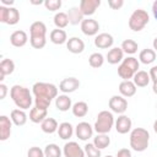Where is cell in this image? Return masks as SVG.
Segmentation results:
<instances>
[{"label":"cell","mask_w":157,"mask_h":157,"mask_svg":"<svg viewBox=\"0 0 157 157\" xmlns=\"http://www.w3.org/2000/svg\"><path fill=\"white\" fill-rule=\"evenodd\" d=\"M10 96L17 108L23 109V110L31 108L33 99H32V94L27 87L21 86V85H15L10 90Z\"/></svg>","instance_id":"obj_1"},{"label":"cell","mask_w":157,"mask_h":157,"mask_svg":"<svg viewBox=\"0 0 157 157\" xmlns=\"http://www.w3.org/2000/svg\"><path fill=\"white\" fill-rule=\"evenodd\" d=\"M150 134L144 128H135L130 132V147L136 152H144L148 147Z\"/></svg>","instance_id":"obj_2"},{"label":"cell","mask_w":157,"mask_h":157,"mask_svg":"<svg viewBox=\"0 0 157 157\" xmlns=\"http://www.w3.org/2000/svg\"><path fill=\"white\" fill-rule=\"evenodd\" d=\"M139 67H140L139 60L134 56H128L118 66V75L123 78V81L130 80L139 71Z\"/></svg>","instance_id":"obj_3"},{"label":"cell","mask_w":157,"mask_h":157,"mask_svg":"<svg viewBox=\"0 0 157 157\" xmlns=\"http://www.w3.org/2000/svg\"><path fill=\"white\" fill-rule=\"evenodd\" d=\"M114 123L115 121H114V117H113L112 112L102 110L97 115L93 129L96 130L97 134H108L112 130Z\"/></svg>","instance_id":"obj_4"},{"label":"cell","mask_w":157,"mask_h":157,"mask_svg":"<svg viewBox=\"0 0 157 157\" xmlns=\"http://www.w3.org/2000/svg\"><path fill=\"white\" fill-rule=\"evenodd\" d=\"M32 92L34 97H42L52 101L53 98L58 97V88L53 83L48 82H36L32 87Z\"/></svg>","instance_id":"obj_5"},{"label":"cell","mask_w":157,"mask_h":157,"mask_svg":"<svg viewBox=\"0 0 157 157\" xmlns=\"http://www.w3.org/2000/svg\"><path fill=\"white\" fill-rule=\"evenodd\" d=\"M148 21H150V16H148L147 11H145L142 9H137L131 13V16L129 18V27L134 32H140L141 29L145 28V26L148 23Z\"/></svg>","instance_id":"obj_6"},{"label":"cell","mask_w":157,"mask_h":157,"mask_svg":"<svg viewBox=\"0 0 157 157\" xmlns=\"http://www.w3.org/2000/svg\"><path fill=\"white\" fill-rule=\"evenodd\" d=\"M20 21V12L16 7L0 6V22L13 26Z\"/></svg>","instance_id":"obj_7"},{"label":"cell","mask_w":157,"mask_h":157,"mask_svg":"<svg viewBox=\"0 0 157 157\" xmlns=\"http://www.w3.org/2000/svg\"><path fill=\"white\" fill-rule=\"evenodd\" d=\"M109 108L112 112L117 113V114H124L128 109V101L125 99V97L123 96H112L108 103Z\"/></svg>","instance_id":"obj_8"},{"label":"cell","mask_w":157,"mask_h":157,"mask_svg":"<svg viewBox=\"0 0 157 157\" xmlns=\"http://www.w3.org/2000/svg\"><path fill=\"white\" fill-rule=\"evenodd\" d=\"M63 153L65 157H86L85 150L75 141L66 142L63 148Z\"/></svg>","instance_id":"obj_9"},{"label":"cell","mask_w":157,"mask_h":157,"mask_svg":"<svg viewBox=\"0 0 157 157\" xmlns=\"http://www.w3.org/2000/svg\"><path fill=\"white\" fill-rule=\"evenodd\" d=\"M75 134H76V136H77L80 140L86 141V140H88L90 137H92V135H93V128L91 126L90 123H87V121H81V123H78V124L76 125Z\"/></svg>","instance_id":"obj_10"},{"label":"cell","mask_w":157,"mask_h":157,"mask_svg":"<svg viewBox=\"0 0 157 157\" xmlns=\"http://www.w3.org/2000/svg\"><path fill=\"white\" fill-rule=\"evenodd\" d=\"M99 29V23L93 18H85L81 22V31L86 36H96Z\"/></svg>","instance_id":"obj_11"},{"label":"cell","mask_w":157,"mask_h":157,"mask_svg":"<svg viewBox=\"0 0 157 157\" xmlns=\"http://www.w3.org/2000/svg\"><path fill=\"white\" fill-rule=\"evenodd\" d=\"M101 0H82L80 2V10L83 13V16H91L96 12V10L99 7Z\"/></svg>","instance_id":"obj_12"},{"label":"cell","mask_w":157,"mask_h":157,"mask_svg":"<svg viewBox=\"0 0 157 157\" xmlns=\"http://www.w3.org/2000/svg\"><path fill=\"white\" fill-rule=\"evenodd\" d=\"M80 87V81L76 77H66L59 83V90L63 93H71L75 92Z\"/></svg>","instance_id":"obj_13"},{"label":"cell","mask_w":157,"mask_h":157,"mask_svg":"<svg viewBox=\"0 0 157 157\" xmlns=\"http://www.w3.org/2000/svg\"><path fill=\"white\" fill-rule=\"evenodd\" d=\"M114 38L109 33H99L94 38V45L99 49H108L113 45Z\"/></svg>","instance_id":"obj_14"},{"label":"cell","mask_w":157,"mask_h":157,"mask_svg":"<svg viewBox=\"0 0 157 157\" xmlns=\"http://www.w3.org/2000/svg\"><path fill=\"white\" fill-rule=\"evenodd\" d=\"M115 130L119 132V134H128L130 130H131V119L124 114H121L120 117H118V119L115 120Z\"/></svg>","instance_id":"obj_15"},{"label":"cell","mask_w":157,"mask_h":157,"mask_svg":"<svg viewBox=\"0 0 157 157\" xmlns=\"http://www.w3.org/2000/svg\"><path fill=\"white\" fill-rule=\"evenodd\" d=\"M11 128H12V121L10 118L6 115L0 117V140L5 141L10 137L11 135Z\"/></svg>","instance_id":"obj_16"},{"label":"cell","mask_w":157,"mask_h":157,"mask_svg":"<svg viewBox=\"0 0 157 157\" xmlns=\"http://www.w3.org/2000/svg\"><path fill=\"white\" fill-rule=\"evenodd\" d=\"M29 38H45L47 34V26L42 21H36L29 27Z\"/></svg>","instance_id":"obj_17"},{"label":"cell","mask_w":157,"mask_h":157,"mask_svg":"<svg viewBox=\"0 0 157 157\" xmlns=\"http://www.w3.org/2000/svg\"><path fill=\"white\" fill-rule=\"evenodd\" d=\"M27 40H28V36H27V33H26L25 31H22V29L15 31V32L10 36V43H11L13 47H16V48H21V47L26 45Z\"/></svg>","instance_id":"obj_18"},{"label":"cell","mask_w":157,"mask_h":157,"mask_svg":"<svg viewBox=\"0 0 157 157\" xmlns=\"http://www.w3.org/2000/svg\"><path fill=\"white\" fill-rule=\"evenodd\" d=\"M66 48H67L69 52L72 53V54H80V53H82L83 49H85V43H83V40H82L81 38H78V37H71V38H69L67 42H66Z\"/></svg>","instance_id":"obj_19"},{"label":"cell","mask_w":157,"mask_h":157,"mask_svg":"<svg viewBox=\"0 0 157 157\" xmlns=\"http://www.w3.org/2000/svg\"><path fill=\"white\" fill-rule=\"evenodd\" d=\"M119 92L123 97H132L135 93H136V86L132 81L130 80H126V81H121L120 85H119Z\"/></svg>","instance_id":"obj_20"},{"label":"cell","mask_w":157,"mask_h":157,"mask_svg":"<svg viewBox=\"0 0 157 157\" xmlns=\"http://www.w3.org/2000/svg\"><path fill=\"white\" fill-rule=\"evenodd\" d=\"M123 56H124L123 49L115 47V48H112V49L107 53V56H105V58H107V61H108L109 64L115 65V64H118V63H120V61L124 60Z\"/></svg>","instance_id":"obj_21"},{"label":"cell","mask_w":157,"mask_h":157,"mask_svg":"<svg viewBox=\"0 0 157 157\" xmlns=\"http://www.w3.org/2000/svg\"><path fill=\"white\" fill-rule=\"evenodd\" d=\"M10 119H11V121H12L15 125L22 126V125H25L26 121H27V114H26V112H25L23 109H20V108L12 109V110H11V114H10Z\"/></svg>","instance_id":"obj_22"},{"label":"cell","mask_w":157,"mask_h":157,"mask_svg":"<svg viewBox=\"0 0 157 157\" xmlns=\"http://www.w3.org/2000/svg\"><path fill=\"white\" fill-rule=\"evenodd\" d=\"M49 38H50V42L54 43V44H58V45H61L64 43L67 42V36H66V32L64 29H59V28H55L50 32L49 34Z\"/></svg>","instance_id":"obj_23"},{"label":"cell","mask_w":157,"mask_h":157,"mask_svg":"<svg viewBox=\"0 0 157 157\" xmlns=\"http://www.w3.org/2000/svg\"><path fill=\"white\" fill-rule=\"evenodd\" d=\"M15 70V63L11 59H2L0 63V81L4 80L5 76L11 75Z\"/></svg>","instance_id":"obj_24"},{"label":"cell","mask_w":157,"mask_h":157,"mask_svg":"<svg viewBox=\"0 0 157 157\" xmlns=\"http://www.w3.org/2000/svg\"><path fill=\"white\" fill-rule=\"evenodd\" d=\"M47 114H48V109H42V108L33 107L29 110V120L32 123L39 124V123H42L47 118Z\"/></svg>","instance_id":"obj_25"},{"label":"cell","mask_w":157,"mask_h":157,"mask_svg":"<svg viewBox=\"0 0 157 157\" xmlns=\"http://www.w3.org/2000/svg\"><path fill=\"white\" fill-rule=\"evenodd\" d=\"M132 78H134L132 82L135 83L136 87H146V86L148 85V82L151 81L148 72H147V71H144V70H139V71L134 75Z\"/></svg>","instance_id":"obj_26"},{"label":"cell","mask_w":157,"mask_h":157,"mask_svg":"<svg viewBox=\"0 0 157 157\" xmlns=\"http://www.w3.org/2000/svg\"><path fill=\"white\" fill-rule=\"evenodd\" d=\"M55 107L60 112H66L70 108H72V103H71V98L66 94H60L55 98Z\"/></svg>","instance_id":"obj_27"},{"label":"cell","mask_w":157,"mask_h":157,"mask_svg":"<svg viewBox=\"0 0 157 157\" xmlns=\"http://www.w3.org/2000/svg\"><path fill=\"white\" fill-rule=\"evenodd\" d=\"M66 13H67V17H69V22L71 25H78V23L81 25V22L85 20L83 18V13L81 12L80 7H76V6L70 7Z\"/></svg>","instance_id":"obj_28"},{"label":"cell","mask_w":157,"mask_h":157,"mask_svg":"<svg viewBox=\"0 0 157 157\" xmlns=\"http://www.w3.org/2000/svg\"><path fill=\"white\" fill-rule=\"evenodd\" d=\"M74 134V128L70 123L67 121H64L61 124H59V128H58V135L60 139L63 140H69Z\"/></svg>","instance_id":"obj_29"},{"label":"cell","mask_w":157,"mask_h":157,"mask_svg":"<svg viewBox=\"0 0 157 157\" xmlns=\"http://www.w3.org/2000/svg\"><path fill=\"white\" fill-rule=\"evenodd\" d=\"M58 121L54 118H45L42 123H40V129L45 132V134H53L55 131H58Z\"/></svg>","instance_id":"obj_30"},{"label":"cell","mask_w":157,"mask_h":157,"mask_svg":"<svg viewBox=\"0 0 157 157\" xmlns=\"http://www.w3.org/2000/svg\"><path fill=\"white\" fill-rule=\"evenodd\" d=\"M139 59L142 64L145 65H148L151 63H153L156 60V52L153 49H144L140 52V55H139Z\"/></svg>","instance_id":"obj_31"},{"label":"cell","mask_w":157,"mask_h":157,"mask_svg":"<svg viewBox=\"0 0 157 157\" xmlns=\"http://www.w3.org/2000/svg\"><path fill=\"white\" fill-rule=\"evenodd\" d=\"M71 109H72V114H74L75 117H77V118H83V117L88 113V105H87L86 102H82V101L76 102V103L72 105Z\"/></svg>","instance_id":"obj_32"},{"label":"cell","mask_w":157,"mask_h":157,"mask_svg":"<svg viewBox=\"0 0 157 157\" xmlns=\"http://www.w3.org/2000/svg\"><path fill=\"white\" fill-rule=\"evenodd\" d=\"M109 144H110V139L107 134H97V136L93 139V145L99 150L107 148Z\"/></svg>","instance_id":"obj_33"},{"label":"cell","mask_w":157,"mask_h":157,"mask_svg":"<svg viewBox=\"0 0 157 157\" xmlns=\"http://www.w3.org/2000/svg\"><path fill=\"white\" fill-rule=\"evenodd\" d=\"M69 23H70V22H69L67 13H65V12H56V13H55V16H54V25L56 26V28L63 29V28H65Z\"/></svg>","instance_id":"obj_34"},{"label":"cell","mask_w":157,"mask_h":157,"mask_svg":"<svg viewBox=\"0 0 157 157\" xmlns=\"http://www.w3.org/2000/svg\"><path fill=\"white\" fill-rule=\"evenodd\" d=\"M88 64L92 67L98 69V67H101L104 64V56L101 53H92L90 55V58H88Z\"/></svg>","instance_id":"obj_35"},{"label":"cell","mask_w":157,"mask_h":157,"mask_svg":"<svg viewBox=\"0 0 157 157\" xmlns=\"http://www.w3.org/2000/svg\"><path fill=\"white\" fill-rule=\"evenodd\" d=\"M124 53L126 54H135L137 52V43L132 39H125L123 43H121V47Z\"/></svg>","instance_id":"obj_36"},{"label":"cell","mask_w":157,"mask_h":157,"mask_svg":"<svg viewBox=\"0 0 157 157\" xmlns=\"http://www.w3.org/2000/svg\"><path fill=\"white\" fill-rule=\"evenodd\" d=\"M45 157H61V150L55 144H49L44 148Z\"/></svg>","instance_id":"obj_37"},{"label":"cell","mask_w":157,"mask_h":157,"mask_svg":"<svg viewBox=\"0 0 157 157\" xmlns=\"http://www.w3.org/2000/svg\"><path fill=\"white\" fill-rule=\"evenodd\" d=\"M83 150L87 157H101V150L97 148L93 144H86Z\"/></svg>","instance_id":"obj_38"},{"label":"cell","mask_w":157,"mask_h":157,"mask_svg":"<svg viewBox=\"0 0 157 157\" xmlns=\"http://www.w3.org/2000/svg\"><path fill=\"white\" fill-rule=\"evenodd\" d=\"M44 6L49 11H56L61 7V0H45Z\"/></svg>","instance_id":"obj_39"},{"label":"cell","mask_w":157,"mask_h":157,"mask_svg":"<svg viewBox=\"0 0 157 157\" xmlns=\"http://www.w3.org/2000/svg\"><path fill=\"white\" fill-rule=\"evenodd\" d=\"M50 102L49 99L47 98H42V97H34V107L37 108H42V109H48L49 105H50Z\"/></svg>","instance_id":"obj_40"},{"label":"cell","mask_w":157,"mask_h":157,"mask_svg":"<svg viewBox=\"0 0 157 157\" xmlns=\"http://www.w3.org/2000/svg\"><path fill=\"white\" fill-rule=\"evenodd\" d=\"M29 42L34 49H42L47 44V38H29Z\"/></svg>","instance_id":"obj_41"},{"label":"cell","mask_w":157,"mask_h":157,"mask_svg":"<svg viewBox=\"0 0 157 157\" xmlns=\"http://www.w3.org/2000/svg\"><path fill=\"white\" fill-rule=\"evenodd\" d=\"M27 157H45L44 155V151L37 146H33L28 150V153H27Z\"/></svg>","instance_id":"obj_42"},{"label":"cell","mask_w":157,"mask_h":157,"mask_svg":"<svg viewBox=\"0 0 157 157\" xmlns=\"http://www.w3.org/2000/svg\"><path fill=\"white\" fill-rule=\"evenodd\" d=\"M108 5L110 9L113 10H119L123 5H124V1L123 0H109L108 1Z\"/></svg>","instance_id":"obj_43"},{"label":"cell","mask_w":157,"mask_h":157,"mask_svg":"<svg viewBox=\"0 0 157 157\" xmlns=\"http://www.w3.org/2000/svg\"><path fill=\"white\" fill-rule=\"evenodd\" d=\"M115 157H132V156H131V151L129 148H120L117 152Z\"/></svg>","instance_id":"obj_44"},{"label":"cell","mask_w":157,"mask_h":157,"mask_svg":"<svg viewBox=\"0 0 157 157\" xmlns=\"http://www.w3.org/2000/svg\"><path fill=\"white\" fill-rule=\"evenodd\" d=\"M148 75H150V78L153 81V83H156L157 82V66H152L150 69Z\"/></svg>","instance_id":"obj_45"},{"label":"cell","mask_w":157,"mask_h":157,"mask_svg":"<svg viewBox=\"0 0 157 157\" xmlns=\"http://www.w3.org/2000/svg\"><path fill=\"white\" fill-rule=\"evenodd\" d=\"M7 93V86L5 83H0V99H4Z\"/></svg>","instance_id":"obj_46"},{"label":"cell","mask_w":157,"mask_h":157,"mask_svg":"<svg viewBox=\"0 0 157 157\" xmlns=\"http://www.w3.org/2000/svg\"><path fill=\"white\" fill-rule=\"evenodd\" d=\"M152 12H153V16H155V18L157 20V0L152 4Z\"/></svg>","instance_id":"obj_47"},{"label":"cell","mask_w":157,"mask_h":157,"mask_svg":"<svg viewBox=\"0 0 157 157\" xmlns=\"http://www.w3.org/2000/svg\"><path fill=\"white\" fill-rule=\"evenodd\" d=\"M1 4L2 6L9 5V7H11V5H13V0H1Z\"/></svg>","instance_id":"obj_48"},{"label":"cell","mask_w":157,"mask_h":157,"mask_svg":"<svg viewBox=\"0 0 157 157\" xmlns=\"http://www.w3.org/2000/svg\"><path fill=\"white\" fill-rule=\"evenodd\" d=\"M152 44H153V49H155V52H157V37L153 39V43H152Z\"/></svg>","instance_id":"obj_49"},{"label":"cell","mask_w":157,"mask_h":157,"mask_svg":"<svg viewBox=\"0 0 157 157\" xmlns=\"http://www.w3.org/2000/svg\"><path fill=\"white\" fill-rule=\"evenodd\" d=\"M152 91L157 94V82H156V83H153V86H152Z\"/></svg>","instance_id":"obj_50"},{"label":"cell","mask_w":157,"mask_h":157,"mask_svg":"<svg viewBox=\"0 0 157 157\" xmlns=\"http://www.w3.org/2000/svg\"><path fill=\"white\" fill-rule=\"evenodd\" d=\"M153 130L157 134V120H155V123H153Z\"/></svg>","instance_id":"obj_51"},{"label":"cell","mask_w":157,"mask_h":157,"mask_svg":"<svg viewBox=\"0 0 157 157\" xmlns=\"http://www.w3.org/2000/svg\"><path fill=\"white\" fill-rule=\"evenodd\" d=\"M104 157H113V156H110V155H107V156H104Z\"/></svg>","instance_id":"obj_52"},{"label":"cell","mask_w":157,"mask_h":157,"mask_svg":"<svg viewBox=\"0 0 157 157\" xmlns=\"http://www.w3.org/2000/svg\"><path fill=\"white\" fill-rule=\"evenodd\" d=\"M156 108H157V105H156Z\"/></svg>","instance_id":"obj_53"}]
</instances>
